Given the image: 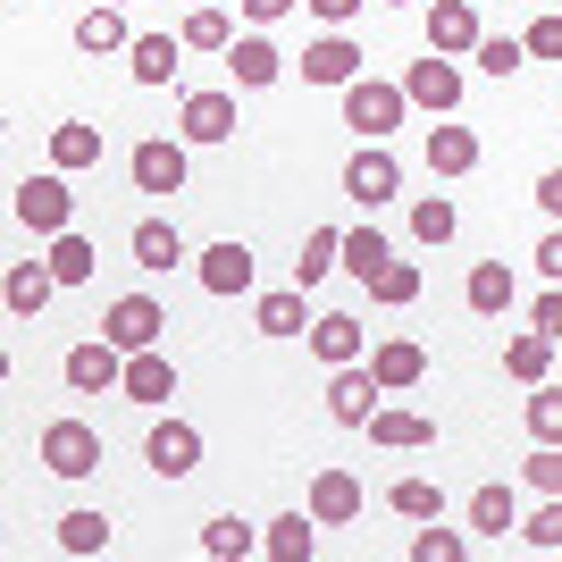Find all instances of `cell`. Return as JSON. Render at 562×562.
<instances>
[{
    "instance_id": "6da1fadb",
    "label": "cell",
    "mask_w": 562,
    "mask_h": 562,
    "mask_svg": "<svg viewBox=\"0 0 562 562\" xmlns=\"http://www.w3.org/2000/svg\"><path fill=\"white\" fill-rule=\"evenodd\" d=\"M9 218L34 235H68L76 227V193H68V168H43V177H25L18 193H9Z\"/></svg>"
},
{
    "instance_id": "7a4b0ae2",
    "label": "cell",
    "mask_w": 562,
    "mask_h": 562,
    "mask_svg": "<svg viewBox=\"0 0 562 562\" xmlns=\"http://www.w3.org/2000/svg\"><path fill=\"white\" fill-rule=\"evenodd\" d=\"M403 110H412V93H403V85H378V76H352L345 85V126L361 143H386L403 126Z\"/></svg>"
},
{
    "instance_id": "3957f363",
    "label": "cell",
    "mask_w": 562,
    "mask_h": 562,
    "mask_svg": "<svg viewBox=\"0 0 562 562\" xmlns=\"http://www.w3.org/2000/svg\"><path fill=\"white\" fill-rule=\"evenodd\" d=\"M395 193H403L395 151H386V143H361V151L345 160V202H352V211H386Z\"/></svg>"
},
{
    "instance_id": "277c9868",
    "label": "cell",
    "mask_w": 562,
    "mask_h": 562,
    "mask_svg": "<svg viewBox=\"0 0 562 562\" xmlns=\"http://www.w3.org/2000/svg\"><path fill=\"white\" fill-rule=\"evenodd\" d=\"M43 470L50 479H93L101 470V428L93 420H50L43 428Z\"/></svg>"
},
{
    "instance_id": "5b68a950",
    "label": "cell",
    "mask_w": 562,
    "mask_h": 562,
    "mask_svg": "<svg viewBox=\"0 0 562 562\" xmlns=\"http://www.w3.org/2000/svg\"><path fill=\"white\" fill-rule=\"evenodd\" d=\"M59 378H68L76 395H117V386H126V352H117L110 336H85V345H68Z\"/></svg>"
},
{
    "instance_id": "8992f818",
    "label": "cell",
    "mask_w": 562,
    "mask_h": 562,
    "mask_svg": "<svg viewBox=\"0 0 562 562\" xmlns=\"http://www.w3.org/2000/svg\"><path fill=\"white\" fill-rule=\"evenodd\" d=\"M101 336H110L117 352H151V345L168 336V311L151 303V294H117L110 319H101Z\"/></svg>"
},
{
    "instance_id": "52a82bcc",
    "label": "cell",
    "mask_w": 562,
    "mask_h": 562,
    "mask_svg": "<svg viewBox=\"0 0 562 562\" xmlns=\"http://www.w3.org/2000/svg\"><path fill=\"white\" fill-rule=\"evenodd\" d=\"M378 403H386V386H378V370H361V361H345V370L328 378V420L336 428H370Z\"/></svg>"
},
{
    "instance_id": "ba28073f",
    "label": "cell",
    "mask_w": 562,
    "mask_h": 562,
    "mask_svg": "<svg viewBox=\"0 0 562 562\" xmlns=\"http://www.w3.org/2000/svg\"><path fill=\"white\" fill-rule=\"evenodd\" d=\"M126 177H135V193H186V143L143 135L135 151H126Z\"/></svg>"
},
{
    "instance_id": "9c48e42d",
    "label": "cell",
    "mask_w": 562,
    "mask_h": 562,
    "mask_svg": "<svg viewBox=\"0 0 562 562\" xmlns=\"http://www.w3.org/2000/svg\"><path fill=\"white\" fill-rule=\"evenodd\" d=\"M143 462L160 470V479H193V470H202V428L168 412V420L151 428V437H143Z\"/></svg>"
},
{
    "instance_id": "30bf717a",
    "label": "cell",
    "mask_w": 562,
    "mask_h": 562,
    "mask_svg": "<svg viewBox=\"0 0 562 562\" xmlns=\"http://www.w3.org/2000/svg\"><path fill=\"white\" fill-rule=\"evenodd\" d=\"M479 43H487V25H479V0H428V50H446V59H470Z\"/></svg>"
},
{
    "instance_id": "8fae6325",
    "label": "cell",
    "mask_w": 562,
    "mask_h": 562,
    "mask_svg": "<svg viewBox=\"0 0 562 562\" xmlns=\"http://www.w3.org/2000/svg\"><path fill=\"white\" fill-rule=\"evenodd\" d=\"M403 93H412V110H437V117H453V110H462V68H453L446 50H428V59H412Z\"/></svg>"
},
{
    "instance_id": "7c38bea8",
    "label": "cell",
    "mask_w": 562,
    "mask_h": 562,
    "mask_svg": "<svg viewBox=\"0 0 562 562\" xmlns=\"http://www.w3.org/2000/svg\"><path fill=\"white\" fill-rule=\"evenodd\" d=\"M126 403H143V412H160L168 395H177V361H168L160 345L151 352H126V386H117Z\"/></svg>"
},
{
    "instance_id": "4fadbf2b",
    "label": "cell",
    "mask_w": 562,
    "mask_h": 562,
    "mask_svg": "<svg viewBox=\"0 0 562 562\" xmlns=\"http://www.w3.org/2000/svg\"><path fill=\"white\" fill-rule=\"evenodd\" d=\"M193 278L211 285V294H252V244H235V235L211 244V252L193 260Z\"/></svg>"
},
{
    "instance_id": "5bb4252c",
    "label": "cell",
    "mask_w": 562,
    "mask_h": 562,
    "mask_svg": "<svg viewBox=\"0 0 562 562\" xmlns=\"http://www.w3.org/2000/svg\"><path fill=\"white\" fill-rule=\"evenodd\" d=\"M311 520H319V529L361 520V479H352V470H319V479H311Z\"/></svg>"
},
{
    "instance_id": "9a60e30c",
    "label": "cell",
    "mask_w": 562,
    "mask_h": 562,
    "mask_svg": "<svg viewBox=\"0 0 562 562\" xmlns=\"http://www.w3.org/2000/svg\"><path fill=\"white\" fill-rule=\"evenodd\" d=\"M370 446H386V453H428V446H437V420H428V412H395V403H378Z\"/></svg>"
},
{
    "instance_id": "2e32d148",
    "label": "cell",
    "mask_w": 562,
    "mask_h": 562,
    "mask_svg": "<svg viewBox=\"0 0 562 562\" xmlns=\"http://www.w3.org/2000/svg\"><path fill=\"white\" fill-rule=\"evenodd\" d=\"M227 68H235V85H252V93H260V85H278V76H285V50L252 25V34H235V43H227Z\"/></svg>"
},
{
    "instance_id": "e0dca14e",
    "label": "cell",
    "mask_w": 562,
    "mask_h": 562,
    "mask_svg": "<svg viewBox=\"0 0 562 562\" xmlns=\"http://www.w3.org/2000/svg\"><path fill=\"white\" fill-rule=\"evenodd\" d=\"M177 126H186V143H227L244 117H235V93H186Z\"/></svg>"
},
{
    "instance_id": "ac0fdd59",
    "label": "cell",
    "mask_w": 562,
    "mask_h": 562,
    "mask_svg": "<svg viewBox=\"0 0 562 562\" xmlns=\"http://www.w3.org/2000/svg\"><path fill=\"white\" fill-rule=\"evenodd\" d=\"M126 252H135V269H177L186 260V235H177V218H135V235H126Z\"/></svg>"
},
{
    "instance_id": "d6986e66",
    "label": "cell",
    "mask_w": 562,
    "mask_h": 562,
    "mask_svg": "<svg viewBox=\"0 0 562 562\" xmlns=\"http://www.w3.org/2000/svg\"><path fill=\"white\" fill-rule=\"evenodd\" d=\"M370 370H378V386H386V395H412V386L428 378V352L412 345V336H386V345L370 352Z\"/></svg>"
},
{
    "instance_id": "ffe728a7",
    "label": "cell",
    "mask_w": 562,
    "mask_h": 562,
    "mask_svg": "<svg viewBox=\"0 0 562 562\" xmlns=\"http://www.w3.org/2000/svg\"><path fill=\"white\" fill-rule=\"evenodd\" d=\"M76 50H93V59H110V50H135V34H126V9H117V0H93V9L76 18Z\"/></svg>"
},
{
    "instance_id": "44dd1931",
    "label": "cell",
    "mask_w": 562,
    "mask_h": 562,
    "mask_svg": "<svg viewBox=\"0 0 562 562\" xmlns=\"http://www.w3.org/2000/svg\"><path fill=\"white\" fill-rule=\"evenodd\" d=\"M352 76H361V50H352L345 34H319V43L303 50V85H336V93H345Z\"/></svg>"
},
{
    "instance_id": "7402d4cb",
    "label": "cell",
    "mask_w": 562,
    "mask_h": 562,
    "mask_svg": "<svg viewBox=\"0 0 562 562\" xmlns=\"http://www.w3.org/2000/svg\"><path fill=\"white\" fill-rule=\"evenodd\" d=\"M260 554H278V562H311V554H319V520H311V504L269 520V529H260Z\"/></svg>"
},
{
    "instance_id": "603a6c76",
    "label": "cell",
    "mask_w": 562,
    "mask_h": 562,
    "mask_svg": "<svg viewBox=\"0 0 562 562\" xmlns=\"http://www.w3.org/2000/svg\"><path fill=\"white\" fill-rule=\"evenodd\" d=\"M0 294H9V319H43V303L59 294V278H50V260H18Z\"/></svg>"
},
{
    "instance_id": "cb8c5ba5",
    "label": "cell",
    "mask_w": 562,
    "mask_h": 562,
    "mask_svg": "<svg viewBox=\"0 0 562 562\" xmlns=\"http://www.w3.org/2000/svg\"><path fill=\"white\" fill-rule=\"evenodd\" d=\"M126 68H135V85H168V76L186 68V34H135Z\"/></svg>"
},
{
    "instance_id": "d4e9b609",
    "label": "cell",
    "mask_w": 562,
    "mask_h": 562,
    "mask_svg": "<svg viewBox=\"0 0 562 562\" xmlns=\"http://www.w3.org/2000/svg\"><path fill=\"white\" fill-rule=\"evenodd\" d=\"M311 352H319L328 370L361 361V319H352V311H328V319H311Z\"/></svg>"
},
{
    "instance_id": "484cf974",
    "label": "cell",
    "mask_w": 562,
    "mask_h": 562,
    "mask_svg": "<svg viewBox=\"0 0 562 562\" xmlns=\"http://www.w3.org/2000/svg\"><path fill=\"white\" fill-rule=\"evenodd\" d=\"M504 378H520V386H546V378H554V336H546V328L513 336V345H504Z\"/></svg>"
},
{
    "instance_id": "4316f807",
    "label": "cell",
    "mask_w": 562,
    "mask_h": 562,
    "mask_svg": "<svg viewBox=\"0 0 562 562\" xmlns=\"http://www.w3.org/2000/svg\"><path fill=\"white\" fill-rule=\"evenodd\" d=\"M462 303L479 311V319H504V311H513V269H504V260H479L470 285H462Z\"/></svg>"
},
{
    "instance_id": "83f0119b",
    "label": "cell",
    "mask_w": 562,
    "mask_h": 562,
    "mask_svg": "<svg viewBox=\"0 0 562 562\" xmlns=\"http://www.w3.org/2000/svg\"><path fill=\"white\" fill-rule=\"evenodd\" d=\"M470 529H479V538H504V529H520V495L504 487V479H487V487L470 495Z\"/></svg>"
},
{
    "instance_id": "f1b7e54d",
    "label": "cell",
    "mask_w": 562,
    "mask_h": 562,
    "mask_svg": "<svg viewBox=\"0 0 562 562\" xmlns=\"http://www.w3.org/2000/svg\"><path fill=\"white\" fill-rule=\"evenodd\" d=\"M50 168H101V126H85V117H68V126H50Z\"/></svg>"
},
{
    "instance_id": "f546056e",
    "label": "cell",
    "mask_w": 562,
    "mask_h": 562,
    "mask_svg": "<svg viewBox=\"0 0 562 562\" xmlns=\"http://www.w3.org/2000/svg\"><path fill=\"white\" fill-rule=\"evenodd\" d=\"M428 168L437 177H470L479 168V135L470 126H428Z\"/></svg>"
},
{
    "instance_id": "4dcf8cb0",
    "label": "cell",
    "mask_w": 562,
    "mask_h": 562,
    "mask_svg": "<svg viewBox=\"0 0 562 562\" xmlns=\"http://www.w3.org/2000/svg\"><path fill=\"white\" fill-rule=\"evenodd\" d=\"M328 269H345V227H311V235H303V260H294V285L311 294Z\"/></svg>"
},
{
    "instance_id": "1f68e13d",
    "label": "cell",
    "mask_w": 562,
    "mask_h": 562,
    "mask_svg": "<svg viewBox=\"0 0 562 562\" xmlns=\"http://www.w3.org/2000/svg\"><path fill=\"white\" fill-rule=\"evenodd\" d=\"M252 328H260V336H311V319H303V285L260 294V303H252Z\"/></svg>"
},
{
    "instance_id": "d6a6232c",
    "label": "cell",
    "mask_w": 562,
    "mask_h": 562,
    "mask_svg": "<svg viewBox=\"0 0 562 562\" xmlns=\"http://www.w3.org/2000/svg\"><path fill=\"white\" fill-rule=\"evenodd\" d=\"M252 546H260V529H252V520H235V513L202 520V554H211V562H244Z\"/></svg>"
},
{
    "instance_id": "836d02e7",
    "label": "cell",
    "mask_w": 562,
    "mask_h": 562,
    "mask_svg": "<svg viewBox=\"0 0 562 562\" xmlns=\"http://www.w3.org/2000/svg\"><path fill=\"white\" fill-rule=\"evenodd\" d=\"M43 260H50V278H59V285H85V278L101 269V252H93L76 227H68V235H50V252H43Z\"/></svg>"
},
{
    "instance_id": "e575fe53",
    "label": "cell",
    "mask_w": 562,
    "mask_h": 562,
    "mask_svg": "<svg viewBox=\"0 0 562 562\" xmlns=\"http://www.w3.org/2000/svg\"><path fill=\"white\" fill-rule=\"evenodd\" d=\"M386 260H395V244H386L378 227H345V278H361V285H370L378 269H386Z\"/></svg>"
},
{
    "instance_id": "d590c367",
    "label": "cell",
    "mask_w": 562,
    "mask_h": 562,
    "mask_svg": "<svg viewBox=\"0 0 562 562\" xmlns=\"http://www.w3.org/2000/svg\"><path fill=\"white\" fill-rule=\"evenodd\" d=\"M453 227H462V211H453L446 193L412 202V244H428V252H437V244H453Z\"/></svg>"
},
{
    "instance_id": "8d00e7d4",
    "label": "cell",
    "mask_w": 562,
    "mask_h": 562,
    "mask_svg": "<svg viewBox=\"0 0 562 562\" xmlns=\"http://www.w3.org/2000/svg\"><path fill=\"white\" fill-rule=\"evenodd\" d=\"M386 504H395V520H437L446 513V487H437V479H395Z\"/></svg>"
},
{
    "instance_id": "74e56055",
    "label": "cell",
    "mask_w": 562,
    "mask_h": 562,
    "mask_svg": "<svg viewBox=\"0 0 562 562\" xmlns=\"http://www.w3.org/2000/svg\"><path fill=\"white\" fill-rule=\"evenodd\" d=\"M59 554H110V513H59Z\"/></svg>"
},
{
    "instance_id": "f35d334b",
    "label": "cell",
    "mask_w": 562,
    "mask_h": 562,
    "mask_svg": "<svg viewBox=\"0 0 562 562\" xmlns=\"http://www.w3.org/2000/svg\"><path fill=\"white\" fill-rule=\"evenodd\" d=\"M177 34H186V50H227V43H235V25H227V9H218V0L186 9V25H177Z\"/></svg>"
},
{
    "instance_id": "ab89813d",
    "label": "cell",
    "mask_w": 562,
    "mask_h": 562,
    "mask_svg": "<svg viewBox=\"0 0 562 562\" xmlns=\"http://www.w3.org/2000/svg\"><path fill=\"white\" fill-rule=\"evenodd\" d=\"M370 303H386V311L420 303V269H412V260H386V269L370 278Z\"/></svg>"
},
{
    "instance_id": "60d3db41",
    "label": "cell",
    "mask_w": 562,
    "mask_h": 562,
    "mask_svg": "<svg viewBox=\"0 0 562 562\" xmlns=\"http://www.w3.org/2000/svg\"><path fill=\"white\" fill-rule=\"evenodd\" d=\"M470 59H479V68H487L495 85H504V76H520V68H529V43H520V34H487V43L470 50Z\"/></svg>"
},
{
    "instance_id": "b9f144b4",
    "label": "cell",
    "mask_w": 562,
    "mask_h": 562,
    "mask_svg": "<svg viewBox=\"0 0 562 562\" xmlns=\"http://www.w3.org/2000/svg\"><path fill=\"white\" fill-rule=\"evenodd\" d=\"M529 437H538V446H562V386L554 378L529 386Z\"/></svg>"
},
{
    "instance_id": "7bdbcfd3",
    "label": "cell",
    "mask_w": 562,
    "mask_h": 562,
    "mask_svg": "<svg viewBox=\"0 0 562 562\" xmlns=\"http://www.w3.org/2000/svg\"><path fill=\"white\" fill-rule=\"evenodd\" d=\"M470 538L462 529H437V520H420V538H412V562H462Z\"/></svg>"
},
{
    "instance_id": "ee69618b",
    "label": "cell",
    "mask_w": 562,
    "mask_h": 562,
    "mask_svg": "<svg viewBox=\"0 0 562 562\" xmlns=\"http://www.w3.org/2000/svg\"><path fill=\"white\" fill-rule=\"evenodd\" d=\"M520 538H529V546H538V554H562V495H546V504H538V513H529V520H520Z\"/></svg>"
},
{
    "instance_id": "f6af8a7d",
    "label": "cell",
    "mask_w": 562,
    "mask_h": 562,
    "mask_svg": "<svg viewBox=\"0 0 562 562\" xmlns=\"http://www.w3.org/2000/svg\"><path fill=\"white\" fill-rule=\"evenodd\" d=\"M520 43H529V59H562V9H546V18L529 25Z\"/></svg>"
},
{
    "instance_id": "bcb514c9",
    "label": "cell",
    "mask_w": 562,
    "mask_h": 562,
    "mask_svg": "<svg viewBox=\"0 0 562 562\" xmlns=\"http://www.w3.org/2000/svg\"><path fill=\"white\" fill-rule=\"evenodd\" d=\"M529 487H538V495H562V446H538V453H529Z\"/></svg>"
},
{
    "instance_id": "7dc6e473",
    "label": "cell",
    "mask_w": 562,
    "mask_h": 562,
    "mask_svg": "<svg viewBox=\"0 0 562 562\" xmlns=\"http://www.w3.org/2000/svg\"><path fill=\"white\" fill-rule=\"evenodd\" d=\"M538 328L562 345V285H546V294H538Z\"/></svg>"
},
{
    "instance_id": "c3c4849f",
    "label": "cell",
    "mask_w": 562,
    "mask_h": 562,
    "mask_svg": "<svg viewBox=\"0 0 562 562\" xmlns=\"http://www.w3.org/2000/svg\"><path fill=\"white\" fill-rule=\"evenodd\" d=\"M538 211L562 227V168H546V177H538Z\"/></svg>"
},
{
    "instance_id": "681fc988",
    "label": "cell",
    "mask_w": 562,
    "mask_h": 562,
    "mask_svg": "<svg viewBox=\"0 0 562 562\" xmlns=\"http://www.w3.org/2000/svg\"><path fill=\"white\" fill-rule=\"evenodd\" d=\"M294 9H303V0H244V18H252V25H278V18H294Z\"/></svg>"
},
{
    "instance_id": "f907efd6",
    "label": "cell",
    "mask_w": 562,
    "mask_h": 562,
    "mask_svg": "<svg viewBox=\"0 0 562 562\" xmlns=\"http://www.w3.org/2000/svg\"><path fill=\"white\" fill-rule=\"evenodd\" d=\"M303 9H311V18H328V25H352V18H361V0H303Z\"/></svg>"
},
{
    "instance_id": "816d5d0a",
    "label": "cell",
    "mask_w": 562,
    "mask_h": 562,
    "mask_svg": "<svg viewBox=\"0 0 562 562\" xmlns=\"http://www.w3.org/2000/svg\"><path fill=\"white\" fill-rule=\"evenodd\" d=\"M538 269H546V285H562V227L538 244Z\"/></svg>"
},
{
    "instance_id": "f5cc1de1",
    "label": "cell",
    "mask_w": 562,
    "mask_h": 562,
    "mask_svg": "<svg viewBox=\"0 0 562 562\" xmlns=\"http://www.w3.org/2000/svg\"><path fill=\"white\" fill-rule=\"evenodd\" d=\"M386 9H412V0H386Z\"/></svg>"
},
{
    "instance_id": "db71d44e",
    "label": "cell",
    "mask_w": 562,
    "mask_h": 562,
    "mask_svg": "<svg viewBox=\"0 0 562 562\" xmlns=\"http://www.w3.org/2000/svg\"><path fill=\"white\" fill-rule=\"evenodd\" d=\"M186 9H202V0H186Z\"/></svg>"
},
{
    "instance_id": "11a10c76",
    "label": "cell",
    "mask_w": 562,
    "mask_h": 562,
    "mask_svg": "<svg viewBox=\"0 0 562 562\" xmlns=\"http://www.w3.org/2000/svg\"><path fill=\"white\" fill-rule=\"evenodd\" d=\"M479 9H487V0H479Z\"/></svg>"
},
{
    "instance_id": "9f6ffc18",
    "label": "cell",
    "mask_w": 562,
    "mask_h": 562,
    "mask_svg": "<svg viewBox=\"0 0 562 562\" xmlns=\"http://www.w3.org/2000/svg\"><path fill=\"white\" fill-rule=\"evenodd\" d=\"M117 9H126V0H117Z\"/></svg>"
}]
</instances>
